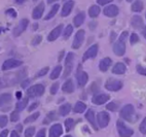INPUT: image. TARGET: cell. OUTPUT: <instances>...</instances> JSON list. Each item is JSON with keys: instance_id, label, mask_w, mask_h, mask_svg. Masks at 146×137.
Returning a JSON list of instances; mask_svg holds the SVG:
<instances>
[{"instance_id": "5", "label": "cell", "mask_w": 146, "mask_h": 137, "mask_svg": "<svg viewBox=\"0 0 146 137\" xmlns=\"http://www.w3.org/2000/svg\"><path fill=\"white\" fill-rule=\"evenodd\" d=\"M74 53H69L67 55L66 58H65V63H64V72L63 74L64 78H66L67 76H69L70 74H71L73 67H74Z\"/></svg>"}, {"instance_id": "32", "label": "cell", "mask_w": 146, "mask_h": 137, "mask_svg": "<svg viewBox=\"0 0 146 137\" xmlns=\"http://www.w3.org/2000/svg\"><path fill=\"white\" fill-rule=\"evenodd\" d=\"M27 104H28V98L26 97V98H24L22 100L18 101V102L17 103V104H16V108H17V110L18 112L19 111H23L25 108L27 107Z\"/></svg>"}, {"instance_id": "43", "label": "cell", "mask_w": 146, "mask_h": 137, "mask_svg": "<svg viewBox=\"0 0 146 137\" xmlns=\"http://www.w3.org/2000/svg\"><path fill=\"white\" fill-rule=\"evenodd\" d=\"M42 39H43L42 35H36V37H35L32 40V45H35V47H36V45H38L40 43L42 42Z\"/></svg>"}, {"instance_id": "12", "label": "cell", "mask_w": 146, "mask_h": 137, "mask_svg": "<svg viewBox=\"0 0 146 137\" xmlns=\"http://www.w3.org/2000/svg\"><path fill=\"white\" fill-rule=\"evenodd\" d=\"M28 24H29V20L27 18H24L22 20H20L18 26L17 27H15V29L13 30L14 37H19V35L27 28Z\"/></svg>"}, {"instance_id": "28", "label": "cell", "mask_w": 146, "mask_h": 137, "mask_svg": "<svg viewBox=\"0 0 146 137\" xmlns=\"http://www.w3.org/2000/svg\"><path fill=\"white\" fill-rule=\"evenodd\" d=\"M101 12V9L98 6H92L91 7L89 8V11H88V14H89V16L90 17H92V18H95V17H97L99 16V14Z\"/></svg>"}, {"instance_id": "52", "label": "cell", "mask_w": 146, "mask_h": 137, "mask_svg": "<svg viewBox=\"0 0 146 137\" xmlns=\"http://www.w3.org/2000/svg\"><path fill=\"white\" fill-rule=\"evenodd\" d=\"M38 104H39L38 103H34V104H32L28 107V112H32V111H34L35 109H36V108L38 107Z\"/></svg>"}, {"instance_id": "18", "label": "cell", "mask_w": 146, "mask_h": 137, "mask_svg": "<svg viewBox=\"0 0 146 137\" xmlns=\"http://www.w3.org/2000/svg\"><path fill=\"white\" fill-rule=\"evenodd\" d=\"M74 2L73 0H69V1L64 3V5L63 6V8H62V11H61V16L63 17H67L71 14L72 9L74 7Z\"/></svg>"}, {"instance_id": "2", "label": "cell", "mask_w": 146, "mask_h": 137, "mask_svg": "<svg viewBox=\"0 0 146 137\" xmlns=\"http://www.w3.org/2000/svg\"><path fill=\"white\" fill-rule=\"evenodd\" d=\"M120 116L123 120L129 122V123H134L137 119L136 115H135L134 107H133V105L131 104H125L123 106L120 112Z\"/></svg>"}, {"instance_id": "42", "label": "cell", "mask_w": 146, "mask_h": 137, "mask_svg": "<svg viewBox=\"0 0 146 137\" xmlns=\"http://www.w3.org/2000/svg\"><path fill=\"white\" fill-rule=\"evenodd\" d=\"M7 122H8V118L7 115H0V127L3 128L5 127L7 124Z\"/></svg>"}, {"instance_id": "14", "label": "cell", "mask_w": 146, "mask_h": 137, "mask_svg": "<svg viewBox=\"0 0 146 137\" xmlns=\"http://www.w3.org/2000/svg\"><path fill=\"white\" fill-rule=\"evenodd\" d=\"M109 99H110V96L106 94H97L94 95L92 101L94 104L101 105V104H104L106 103Z\"/></svg>"}, {"instance_id": "17", "label": "cell", "mask_w": 146, "mask_h": 137, "mask_svg": "<svg viewBox=\"0 0 146 137\" xmlns=\"http://www.w3.org/2000/svg\"><path fill=\"white\" fill-rule=\"evenodd\" d=\"M63 134V128L60 124H54L49 130V137H60Z\"/></svg>"}, {"instance_id": "13", "label": "cell", "mask_w": 146, "mask_h": 137, "mask_svg": "<svg viewBox=\"0 0 146 137\" xmlns=\"http://www.w3.org/2000/svg\"><path fill=\"white\" fill-rule=\"evenodd\" d=\"M63 28H64V26L63 25H59L57 26L55 28H54L51 32L49 33L48 37H47V40L49 42H54L55 41L60 35L62 34V31H63Z\"/></svg>"}, {"instance_id": "44", "label": "cell", "mask_w": 146, "mask_h": 137, "mask_svg": "<svg viewBox=\"0 0 146 137\" xmlns=\"http://www.w3.org/2000/svg\"><path fill=\"white\" fill-rule=\"evenodd\" d=\"M59 89V83L56 82V83H54L52 84L51 86V88H50V94H55L57 93V91Z\"/></svg>"}, {"instance_id": "31", "label": "cell", "mask_w": 146, "mask_h": 137, "mask_svg": "<svg viewBox=\"0 0 146 137\" xmlns=\"http://www.w3.org/2000/svg\"><path fill=\"white\" fill-rule=\"evenodd\" d=\"M11 99H12V96L10 94L5 93V94H0V106L9 103L10 101H11Z\"/></svg>"}, {"instance_id": "22", "label": "cell", "mask_w": 146, "mask_h": 137, "mask_svg": "<svg viewBox=\"0 0 146 137\" xmlns=\"http://www.w3.org/2000/svg\"><path fill=\"white\" fill-rule=\"evenodd\" d=\"M111 65H112V59L110 57H105L100 61L99 68L102 72H106L109 69V67H111Z\"/></svg>"}, {"instance_id": "50", "label": "cell", "mask_w": 146, "mask_h": 137, "mask_svg": "<svg viewBox=\"0 0 146 137\" xmlns=\"http://www.w3.org/2000/svg\"><path fill=\"white\" fill-rule=\"evenodd\" d=\"M46 130L43 128L38 132L36 137H46Z\"/></svg>"}, {"instance_id": "45", "label": "cell", "mask_w": 146, "mask_h": 137, "mask_svg": "<svg viewBox=\"0 0 146 137\" xmlns=\"http://www.w3.org/2000/svg\"><path fill=\"white\" fill-rule=\"evenodd\" d=\"M139 130L143 134H146V117L143 120L142 123H141Z\"/></svg>"}, {"instance_id": "27", "label": "cell", "mask_w": 146, "mask_h": 137, "mask_svg": "<svg viewBox=\"0 0 146 137\" xmlns=\"http://www.w3.org/2000/svg\"><path fill=\"white\" fill-rule=\"evenodd\" d=\"M143 9V3L142 0H135L132 5L133 12H142Z\"/></svg>"}, {"instance_id": "9", "label": "cell", "mask_w": 146, "mask_h": 137, "mask_svg": "<svg viewBox=\"0 0 146 137\" xmlns=\"http://www.w3.org/2000/svg\"><path fill=\"white\" fill-rule=\"evenodd\" d=\"M97 123L99 124V127L101 128H105L108 125L110 122V115L106 112H100L97 114Z\"/></svg>"}, {"instance_id": "25", "label": "cell", "mask_w": 146, "mask_h": 137, "mask_svg": "<svg viewBox=\"0 0 146 137\" xmlns=\"http://www.w3.org/2000/svg\"><path fill=\"white\" fill-rule=\"evenodd\" d=\"M71 112V104H64L59 107V114L61 116H66Z\"/></svg>"}, {"instance_id": "59", "label": "cell", "mask_w": 146, "mask_h": 137, "mask_svg": "<svg viewBox=\"0 0 146 137\" xmlns=\"http://www.w3.org/2000/svg\"><path fill=\"white\" fill-rule=\"evenodd\" d=\"M56 1H58V0H47V4H53Z\"/></svg>"}, {"instance_id": "6", "label": "cell", "mask_w": 146, "mask_h": 137, "mask_svg": "<svg viewBox=\"0 0 146 137\" xmlns=\"http://www.w3.org/2000/svg\"><path fill=\"white\" fill-rule=\"evenodd\" d=\"M84 35H85V32L84 29H80L76 32V34L74 35V41H73V45H72V47L74 49H79L82 47V45L84 44Z\"/></svg>"}, {"instance_id": "4", "label": "cell", "mask_w": 146, "mask_h": 137, "mask_svg": "<svg viewBox=\"0 0 146 137\" xmlns=\"http://www.w3.org/2000/svg\"><path fill=\"white\" fill-rule=\"evenodd\" d=\"M117 131L121 137H131L133 134V130L129 128L122 120L117 121Z\"/></svg>"}, {"instance_id": "1", "label": "cell", "mask_w": 146, "mask_h": 137, "mask_svg": "<svg viewBox=\"0 0 146 137\" xmlns=\"http://www.w3.org/2000/svg\"><path fill=\"white\" fill-rule=\"evenodd\" d=\"M129 33L127 31H124L121 34L118 41L113 45V53L118 55V57H123L125 54V50H126V45H125V42H126L127 37H128Z\"/></svg>"}, {"instance_id": "35", "label": "cell", "mask_w": 146, "mask_h": 137, "mask_svg": "<svg viewBox=\"0 0 146 137\" xmlns=\"http://www.w3.org/2000/svg\"><path fill=\"white\" fill-rule=\"evenodd\" d=\"M73 30H74V28H73V27L71 26V25H68V26L65 27V29H64V33H63V37H64V38H68L70 35H72V33H73Z\"/></svg>"}, {"instance_id": "21", "label": "cell", "mask_w": 146, "mask_h": 137, "mask_svg": "<svg viewBox=\"0 0 146 137\" xmlns=\"http://www.w3.org/2000/svg\"><path fill=\"white\" fill-rule=\"evenodd\" d=\"M62 91L65 94H72L74 91V84L73 83V80L68 79L65 81L62 86Z\"/></svg>"}, {"instance_id": "46", "label": "cell", "mask_w": 146, "mask_h": 137, "mask_svg": "<svg viewBox=\"0 0 146 137\" xmlns=\"http://www.w3.org/2000/svg\"><path fill=\"white\" fill-rule=\"evenodd\" d=\"M6 14L7 15V16L9 17H11L13 18H16L17 17V11L15 10L14 8H9L7 9V11H6Z\"/></svg>"}, {"instance_id": "64", "label": "cell", "mask_w": 146, "mask_h": 137, "mask_svg": "<svg viewBox=\"0 0 146 137\" xmlns=\"http://www.w3.org/2000/svg\"><path fill=\"white\" fill-rule=\"evenodd\" d=\"M34 1H36V0H34Z\"/></svg>"}, {"instance_id": "26", "label": "cell", "mask_w": 146, "mask_h": 137, "mask_svg": "<svg viewBox=\"0 0 146 137\" xmlns=\"http://www.w3.org/2000/svg\"><path fill=\"white\" fill-rule=\"evenodd\" d=\"M59 8H60V6L58 4L54 5V6L52 7V8H51V10L49 11V13L46 15V17H44V20H49V19L53 18L55 15H56V13L59 11Z\"/></svg>"}, {"instance_id": "19", "label": "cell", "mask_w": 146, "mask_h": 137, "mask_svg": "<svg viewBox=\"0 0 146 137\" xmlns=\"http://www.w3.org/2000/svg\"><path fill=\"white\" fill-rule=\"evenodd\" d=\"M131 25L134 29H141L144 27L143 20L140 16H133L131 19Z\"/></svg>"}, {"instance_id": "63", "label": "cell", "mask_w": 146, "mask_h": 137, "mask_svg": "<svg viewBox=\"0 0 146 137\" xmlns=\"http://www.w3.org/2000/svg\"><path fill=\"white\" fill-rule=\"evenodd\" d=\"M145 18H146V13H145Z\"/></svg>"}, {"instance_id": "15", "label": "cell", "mask_w": 146, "mask_h": 137, "mask_svg": "<svg viewBox=\"0 0 146 137\" xmlns=\"http://www.w3.org/2000/svg\"><path fill=\"white\" fill-rule=\"evenodd\" d=\"M104 14L108 17H114L119 14V8L115 5H110L104 9Z\"/></svg>"}, {"instance_id": "55", "label": "cell", "mask_w": 146, "mask_h": 137, "mask_svg": "<svg viewBox=\"0 0 146 137\" xmlns=\"http://www.w3.org/2000/svg\"><path fill=\"white\" fill-rule=\"evenodd\" d=\"M16 97H17L18 100H20V99L22 98V93L20 92V91H18V92L16 93Z\"/></svg>"}, {"instance_id": "8", "label": "cell", "mask_w": 146, "mask_h": 137, "mask_svg": "<svg viewBox=\"0 0 146 137\" xmlns=\"http://www.w3.org/2000/svg\"><path fill=\"white\" fill-rule=\"evenodd\" d=\"M76 80H77V84L79 87H84V86L87 84L88 82V74L86 72H84L81 69V67H79L77 72H76Z\"/></svg>"}, {"instance_id": "39", "label": "cell", "mask_w": 146, "mask_h": 137, "mask_svg": "<svg viewBox=\"0 0 146 137\" xmlns=\"http://www.w3.org/2000/svg\"><path fill=\"white\" fill-rule=\"evenodd\" d=\"M106 108H107L109 111L115 112V111H117V110H118L119 105H118V104L114 103V102H111V103H109V104L106 105Z\"/></svg>"}, {"instance_id": "38", "label": "cell", "mask_w": 146, "mask_h": 137, "mask_svg": "<svg viewBox=\"0 0 146 137\" xmlns=\"http://www.w3.org/2000/svg\"><path fill=\"white\" fill-rule=\"evenodd\" d=\"M35 133H36V128L31 126L28 127L26 131H25V137H33Z\"/></svg>"}, {"instance_id": "7", "label": "cell", "mask_w": 146, "mask_h": 137, "mask_svg": "<svg viewBox=\"0 0 146 137\" xmlns=\"http://www.w3.org/2000/svg\"><path fill=\"white\" fill-rule=\"evenodd\" d=\"M123 87V83L117 79H109L105 83V88L111 92H117Z\"/></svg>"}, {"instance_id": "16", "label": "cell", "mask_w": 146, "mask_h": 137, "mask_svg": "<svg viewBox=\"0 0 146 137\" xmlns=\"http://www.w3.org/2000/svg\"><path fill=\"white\" fill-rule=\"evenodd\" d=\"M44 2H41L40 4H38L37 6L34 8L33 10V13H32V17L34 19H40L42 17L43 14H44Z\"/></svg>"}, {"instance_id": "51", "label": "cell", "mask_w": 146, "mask_h": 137, "mask_svg": "<svg viewBox=\"0 0 146 137\" xmlns=\"http://www.w3.org/2000/svg\"><path fill=\"white\" fill-rule=\"evenodd\" d=\"M5 87H7V84L6 80L4 79V77H2V78H0V89H3Z\"/></svg>"}, {"instance_id": "3", "label": "cell", "mask_w": 146, "mask_h": 137, "mask_svg": "<svg viewBox=\"0 0 146 137\" xmlns=\"http://www.w3.org/2000/svg\"><path fill=\"white\" fill-rule=\"evenodd\" d=\"M44 93V86L43 84H35L27 89V94L28 97L36 98L43 95Z\"/></svg>"}, {"instance_id": "54", "label": "cell", "mask_w": 146, "mask_h": 137, "mask_svg": "<svg viewBox=\"0 0 146 137\" xmlns=\"http://www.w3.org/2000/svg\"><path fill=\"white\" fill-rule=\"evenodd\" d=\"M10 137H19V134L17 131H12L11 134H10Z\"/></svg>"}, {"instance_id": "49", "label": "cell", "mask_w": 146, "mask_h": 137, "mask_svg": "<svg viewBox=\"0 0 146 137\" xmlns=\"http://www.w3.org/2000/svg\"><path fill=\"white\" fill-rule=\"evenodd\" d=\"M96 2H97V4L100 5V6H105L106 4L113 2V0H97Z\"/></svg>"}, {"instance_id": "34", "label": "cell", "mask_w": 146, "mask_h": 137, "mask_svg": "<svg viewBox=\"0 0 146 137\" xmlns=\"http://www.w3.org/2000/svg\"><path fill=\"white\" fill-rule=\"evenodd\" d=\"M57 117L56 115H55V112H50V113L47 114V116L46 118H44V124H48L49 123H51L52 121L55 120Z\"/></svg>"}, {"instance_id": "29", "label": "cell", "mask_w": 146, "mask_h": 137, "mask_svg": "<svg viewBox=\"0 0 146 137\" xmlns=\"http://www.w3.org/2000/svg\"><path fill=\"white\" fill-rule=\"evenodd\" d=\"M85 110H86V104L81 102V101H79V102L75 104L74 108V113H77V114H82Z\"/></svg>"}, {"instance_id": "57", "label": "cell", "mask_w": 146, "mask_h": 137, "mask_svg": "<svg viewBox=\"0 0 146 137\" xmlns=\"http://www.w3.org/2000/svg\"><path fill=\"white\" fill-rule=\"evenodd\" d=\"M142 34H143V37L146 38V27H144L143 28V30H142Z\"/></svg>"}, {"instance_id": "30", "label": "cell", "mask_w": 146, "mask_h": 137, "mask_svg": "<svg viewBox=\"0 0 146 137\" xmlns=\"http://www.w3.org/2000/svg\"><path fill=\"white\" fill-rule=\"evenodd\" d=\"M62 65H57V67H55L53 71L51 74H50V79L52 80H54V79H57L59 76H60V74L62 72Z\"/></svg>"}, {"instance_id": "40", "label": "cell", "mask_w": 146, "mask_h": 137, "mask_svg": "<svg viewBox=\"0 0 146 137\" xmlns=\"http://www.w3.org/2000/svg\"><path fill=\"white\" fill-rule=\"evenodd\" d=\"M139 37H138V35L137 34H132L131 35V37H130V44L132 45H135L136 43H138L139 42Z\"/></svg>"}, {"instance_id": "20", "label": "cell", "mask_w": 146, "mask_h": 137, "mask_svg": "<svg viewBox=\"0 0 146 137\" xmlns=\"http://www.w3.org/2000/svg\"><path fill=\"white\" fill-rule=\"evenodd\" d=\"M85 118H86L88 120V122L90 124H91V125L93 126V128L94 130H98V126H97V121L95 120V117H94V111L89 109L87 111V113L85 114Z\"/></svg>"}, {"instance_id": "48", "label": "cell", "mask_w": 146, "mask_h": 137, "mask_svg": "<svg viewBox=\"0 0 146 137\" xmlns=\"http://www.w3.org/2000/svg\"><path fill=\"white\" fill-rule=\"evenodd\" d=\"M30 82H31V80H30V79H25V80H23L22 83H21V87L24 88V89L27 88V86L29 85Z\"/></svg>"}, {"instance_id": "37", "label": "cell", "mask_w": 146, "mask_h": 137, "mask_svg": "<svg viewBox=\"0 0 146 137\" xmlns=\"http://www.w3.org/2000/svg\"><path fill=\"white\" fill-rule=\"evenodd\" d=\"M20 118V115H19V113L18 111H14L11 113V114H10V121L13 122V123H16V122H17Z\"/></svg>"}, {"instance_id": "61", "label": "cell", "mask_w": 146, "mask_h": 137, "mask_svg": "<svg viewBox=\"0 0 146 137\" xmlns=\"http://www.w3.org/2000/svg\"><path fill=\"white\" fill-rule=\"evenodd\" d=\"M64 137H72L71 135H65V136H64Z\"/></svg>"}, {"instance_id": "11", "label": "cell", "mask_w": 146, "mask_h": 137, "mask_svg": "<svg viewBox=\"0 0 146 137\" xmlns=\"http://www.w3.org/2000/svg\"><path fill=\"white\" fill-rule=\"evenodd\" d=\"M23 65V62L20 60L17 59H8L7 61H5L4 64L2 65V70L3 71H7L9 69H13V68H17L20 65Z\"/></svg>"}, {"instance_id": "60", "label": "cell", "mask_w": 146, "mask_h": 137, "mask_svg": "<svg viewBox=\"0 0 146 137\" xmlns=\"http://www.w3.org/2000/svg\"><path fill=\"white\" fill-rule=\"evenodd\" d=\"M17 128L19 130V132H21V131H22V125H21V124H18V125L17 126Z\"/></svg>"}, {"instance_id": "53", "label": "cell", "mask_w": 146, "mask_h": 137, "mask_svg": "<svg viewBox=\"0 0 146 137\" xmlns=\"http://www.w3.org/2000/svg\"><path fill=\"white\" fill-rule=\"evenodd\" d=\"M8 135V130H4L0 134V137H7Z\"/></svg>"}, {"instance_id": "62", "label": "cell", "mask_w": 146, "mask_h": 137, "mask_svg": "<svg viewBox=\"0 0 146 137\" xmlns=\"http://www.w3.org/2000/svg\"><path fill=\"white\" fill-rule=\"evenodd\" d=\"M126 1H127V2H132L133 0H126Z\"/></svg>"}, {"instance_id": "36", "label": "cell", "mask_w": 146, "mask_h": 137, "mask_svg": "<svg viewBox=\"0 0 146 137\" xmlns=\"http://www.w3.org/2000/svg\"><path fill=\"white\" fill-rule=\"evenodd\" d=\"M64 126H65V130L68 133L69 131H71L72 127L74 126V119L72 118H68L64 121Z\"/></svg>"}, {"instance_id": "41", "label": "cell", "mask_w": 146, "mask_h": 137, "mask_svg": "<svg viewBox=\"0 0 146 137\" xmlns=\"http://www.w3.org/2000/svg\"><path fill=\"white\" fill-rule=\"evenodd\" d=\"M48 71H49V67H44L42 69H40V71H38L37 74H36V77H42L44 76V75H46L47 73H48Z\"/></svg>"}, {"instance_id": "47", "label": "cell", "mask_w": 146, "mask_h": 137, "mask_svg": "<svg viewBox=\"0 0 146 137\" xmlns=\"http://www.w3.org/2000/svg\"><path fill=\"white\" fill-rule=\"evenodd\" d=\"M136 69H137V72L140 74H143V75H145L146 76V67H142V65H137Z\"/></svg>"}, {"instance_id": "33", "label": "cell", "mask_w": 146, "mask_h": 137, "mask_svg": "<svg viewBox=\"0 0 146 137\" xmlns=\"http://www.w3.org/2000/svg\"><path fill=\"white\" fill-rule=\"evenodd\" d=\"M40 116V113L39 112H36V113H34L33 114L29 115L28 117L26 118V120L24 121V124H30V123H33L36 120H37V118Z\"/></svg>"}, {"instance_id": "23", "label": "cell", "mask_w": 146, "mask_h": 137, "mask_svg": "<svg viewBox=\"0 0 146 137\" xmlns=\"http://www.w3.org/2000/svg\"><path fill=\"white\" fill-rule=\"evenodd\" d=\"M126 72V67L123 63H117L112 69V73L114 74H123Z\"/></svg>"}, {"instance_id": "56", "label": "cell", "mask_w": 146, "mask_h": 137, "mask_svg": "<svg viewBox=\"0 0 146 137\" xmlns=\"http://www.w3.org/2000/svg\"><path fill=\"white\" fill-rule=\"evenodd\" d=\"M15 1H16V3L18 4V5H22V4H24L25 2H26L27 0H15Z\"/></svg>"}, {"instance_id": "10", "label": "cell", "mask_w": 146, "mask_h": 137, "mask_svg": "<svg viewBox=\"0 0 146 137\" xmlns=\"http://www.w3.org/2000/svg\"><path fill=\"white\" fill-rule=\"evenodd\" d=\"M97 53H98V45L95 44V45H91L84 54L83 58H82L83 62H85V61L90 58H94L97 55Z\"/></svg>"}, {"instance_id": "24", "label": "cell", "mask_w": 146, "mask_h": 137, "mask_svg": "<svg viewBox=\"0 0 146 137\" xmlns=\"http://www.w3.org/2000/svg\"><path fill=\"white\" fill-rule=\"evenodd\" d=\"M84 19H85V14L84 12H80L78 13L76 16L74 17V25L75 27H81L83 23L84 22Z\"/></svg>"}, {"instance_id": "58", "label": "cell", "mask_w": 146, "mask_h": 137, "mask_svg": "<svg viewBox=\"0 0 146 137\" xmlns=\"http://www.w3.org/2000/svg\"><path fill=\"white\" fill-rule=\"evenodd\" d=\"M64 51H62L61 53H60V55H59V58H58V61H61V59L63 58V57H64Z\"/></svg>"}]
</instances>
